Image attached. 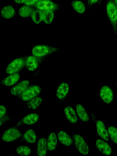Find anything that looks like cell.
Returning <instances> with one entry per match:
<instances>
[{"label":"cell","mask_w":117,"mask_h":156,"mask_svg":"<svg viewBox=\"0 0 117 156\" xmlns=\"http://www.w3.org/2000/svg\"><path fill=\"white\" fill-rule=\"evenodd\" d=\"M42 13V20L45 23H51L54 18V12L49 10H41Z\"/></svg>","instance_id":"26"},{"label":"cell","mask_w":117,"mask_h":156,"mask_svg":"<svg viewBox=\"0 0 117 156\" xmlns=\"http://www.w3.org/2000/svg\"><path fill=\"white\" fill-rule=\"evenodd\" d=\"M12 119L9 116L8 113H6L2 118H0V126L4 124L6 122L10 121Z\"/></svg>","instance_id":"31"},{"label":"cell","mask_w":117,"mask_h":156,"mask_svg":"<svg viewBox=\"0 0 117 156\" xmlns=\"http://www.w3.org/2000/svg\"><path fill=\"white\" fill-rule=\"evenodd\" d=\"M57 137L59 142L64 146L69 147L73 144L72 137L63 130H61L58 132Z\"/></svg>","instance_id":"16"},{"label":"cell","mask_w":117,"mask_h":156,"mask_svg":"<svg viewBox=\"0 0 117 156\" xmlns=\"http://www.w3.org/2000/svg\"><path fill=\"white\" fill-rule=\"evenodd\" d=\"M41 62L40 58L33 55L29 56L26 58L25 66L30 71H34L38 67Z\"/></svg>","instance_id":"13"},{"label":"cell","mask_w":117,"mask_h":156,"mask_svg":"<svg viewBox=\"0 0 117 156\" xmlns=\"http://www.w3.org/2000/svg\"><path fill=\"white\" fill-rule=\"evenodd\" d=\"M41 0H27L24 5L30 6H35L36 4Z\"/></svg>","instance_id":"32"},{"label":"cell","mask_w":117,"mask_h":156,"mask_svg":"<svg viewBox=\"0 0 117 156\" xmlns=\"http://www.w3.org/2000/svg\"><path fill=\"white\" fill-rule=\"evenodd\" d=\"M16 14V10L11 5L5 6L1 10V16L4 19H11L14 17Z\"/></svg>","instance_id":"17"},{"label":"cell","mask_w":117,"mask_h":156,"mask_svg":"<svg viewBox=\"0 0 117 156\" xmlns=\"http://www.w3.org/2000/svg\"><path fill=\"white\" fill-rule=\"evenodd\" d=\"M27 0H13L16 3L20 4H24Z\"/></svg>","instance_id":"34"},{"label":"cell","mask_w":117,"mask_h":156,"mask_svg":"<svg viewBox=\"0 0 117 156\" xmlns=\"http://www.w3.org/2000/svg\"><path fill=\"white\" fill-rule=\"evenodd\" d=\"M96 129L98 135L102 139L107 141L109 140V137L108 131L103 122L98 120L96 122Z\"/></svg>","instance_id":"15"},{"label":"cell","mask_w":117,"mask_h":156,"mask_svg":"<svg viewBox=\"0 0 117 156\" xmlns=\"http://www.w3.org/2000/svg\"><path fill=\"white\" fill-rule=\"evenodd\" d=\"M69 84L66 82H62L58 86L56 91V95L60 102L66 98L69 91Z\"/></svg>","instance_id":"12"},{"label":"cell","mask_w":117,"mask_h":156,"mask_svg":"<svg viewBox=\"0 0 117 156\" xmlns=\"http://www.w3.org/2000/svg\"><path fill=\"white\" fill-rule=\"evenodd\" d=\"M41 87L37 85L29 86L27 89L17 97L22 101H28L37 96L41 92Z\"/></svg>","instance_id":"3"},{"label":"cell","mask_w":117,"mask_h":156,"mask_svg":"<svg viewBox=\"0 0 117 156\" xmlns=\"http://www.w3.org/2000/svg\"><path fill=\"white\" fill-rule=\"evenodd\" d=\"M106 12L114 34L117 35V5L114 0H107Z\"/></svg>","instance_id":"1"},{"label":"cell","mask_w":117,"mask_h":156,"mask_svg":"<svg viewBox=\"0 0 117 156\" xmlns=\"http://www.w3.org/2000/svg\"><path fill=\"white\" fill-rule=\"evenodd\" d=\"M47 140L45 138L41 137L38 140L37 144L36 153L38 156H45L47 153Z\"/></svg>","instance_id":"18"},{"label":"cell","mask_w":117,"mask_h":156,"mask_svg":"<svg viewBox=\"0 0 117 156\" xmlns=\"http://www.w3.org/2000/svg\"><path fill=\"white\" fill-rule=\"evenodd\" d=\"M29 85L30 82L29 80H22L11 88L10 93L12 95L18 97L27 89Z\"/></svg>","instance_id":"10"},{"label":"cell","mask_w":117,"mask_h":156,"mask_svg":"<svg viewBox=\"0 0 117 156\" xmlns=\"http://www.w3.org/2000/svg\"><path fill=\"white\" fill-rule=\"evenodd\" d=\"M16 152L19 155L22 156L29 155L31 153V148L26 145H20L16 149Z\"/></svg>","instance_id":"28"},{"label":"cell","mask_w":117,"mask_h":156,"mask_svg":"<svg viewBox=\"0 0 117 156\" xmlns=\"http://www.w3.org/2000/svg\"><path fill=\"white\" fill-rule=\"evenodd\" d=\"M99 96L104 102L108 104L112 101L114 96L112 88L107 84L104 85L101 87L99 91Z\"/></svg>","instance_id":"8"},{"label":"cell","mask_w":117,"mask_h":156,"mask_svg":"<svg viewBox=\"0 0 117 156\" xmlns=\"http://www.w3.org/2000/svg\"><path fill=\"white\" fill-rule=\"evenodd\" d=\"M71 4L73 8L77 12L82 14L85 12L86 7L85 4L82 1L73 0L71 1Z\"/></svg>","instance_id":"24"},{"label":"cell","mask_w":117,"mask_h":156,"mask_svg":"<svg viewBox=\"0 0 117 156\" xmlns=\"http://www.w3.org/2000/svg\"><path fill=\"white\" fill-rule=\"evenodd\" d=\"M71 137L77 150L83 155H87L89 153V147L83 136L78 134H73Z\"/></svg>","instance_id":"4"},{"label":"cell","mask_w":117,"mask_h":156,"mask_svg":"<svg viewBox=\"0 0 117 156\" xmlns=\"http://www.w3.org/2000/svg\"><path fill=\"white\" fill-rule=\"evenodd\" d=\"M30 17L32 21L36 24L40 23L43 21L41 11L37 9H34Z\"/></svg>","instance_id":"27"},{"label":"cell","mask_w":117,"mask_h":156,"mask_svg":"<svg viewBox=\"0 0 117 156\" xmlns=\"http://www.w3.org/2000/svg\"><path fill=\"white\" fill-rule=\"evenodd\" d=\"M25 59L21 57L12 60L6 67L5 73L7 74H11L20 71L25 66Z\"/></svg>","instance_id":"5"},{"label":"cell","mask_w":117,"mask_h":156,"mask_svg":"<svg viewBox=\"0 0 117 156\" xmlns=\"http://www.w3.org/2000/svg\"><path fill=\"white\" fill-rule=\"evenodd\" d=\"M43 99L40 96H37L28 101L26 104L27 108L32 110H36L41 104Z\"/></svg>","instance_id":"23"},{"label":"cell","mask_w":117,"mask_h":156,"mask_svg":"<svg viewBox=\"0 0 117 156\" xmlns=\"http://www.w3.org/2000/svg\"><path fill=\"white\" fill-rule=\"evenodd\" d=\"M36 137L35 131L33 129H29L18 140L20 142L33 144L36 142Z\"/></svg>","instance_id":"14"},{"label":"cell","mask_w":117,"mask_h":156,"mask_svg":"<svg viewBox=\"0 0 117 156\" xmlns=\"http://www.w3.org/2000/svg\"><path fill=\"white\" fill-rule=\"evenodd\" d=\"M76 111L78 117L81 121L84 122L89 121L90 119L88 114L82 105L78 104L76 105Z\"/></svg>","instance_id":"22"},{"label":"cell","mask_w":117,"mask_h":156,"mask_svg":"<svg viewBox=\"0 0 117 156\" xmlns=\"http://www.w3.org/2000/svg\"><path fill=\"white\" fill-rule=\"evenodd\" d=\"M60 50L61 49L58 47L39 44L36 45L33 48L31 53L37 57L41 58Z\"/></svg>","instance_id":"2"},{"label":"cell","mask_w":117,"mask_h":156,"mask_svg":"<svg viewBox=\"0 0 117 156\" xmlns=\"http://www.w3.org/2000/svg\"><path fill=\"white\" fill-rule=\"evenodd\" d=\"M7 113V109L5 106L1 104L0 105V118H2Z\"/></svg>","instance_id":"33"},{"label":"cell","mask_w":117,"mask_h":156,"mask_svg":"<svg viewBox=\"0 0 117 156\" xmlns=\"http://www.w3.org/2000/svg\"><path fill=\"white\" fill-rule=\"evenodd\" d=\"M20 79V75L18 73L9 74L2 80V84L7 87L11 86L16 83Z\"/></svg>","instance_id":"21"},{"label":"cell","mask_w":117,"mask_h":156,"mask_svg":"<svg viewBox=\"0 0 117 156\" xmlns=\"http://www.w3.org/2000/svg\"><path fill=\"white\" fill-rule=\"evenodd\" d=\"M36 9L41 10H49L54 12L60 9L62 6L52 1V0H41L35 6Z\"/></svg>","instance_id":"7"},{"label":"cell","mask_w":117,"mask_h":156,"mask_svg":"<svg viewBox=\"0 0 117 156\" xmlns=\"http://www.w3.org/2000/svg\"><path fill=\"white\" fill-rule=\"evenodd\" d=\"M66 118L71 123L75 124L78 121L77 114L73 108L70 106H67L64 109Z\"/></svg>","instance_id":"20"},{"label":"cell","mask_w":117,"mask_h":156,"mask_svg":"<svg viewBox=\"0 0 117 156\" xmlns=\"http://www.w3.org/2000/svg\"><path fill=\"white\" fill-rule=\"evenodd\" d=\"M103 0H100L99 4L98 5L99 6H100Z\"/></svg>","instance_id":"35"},{"label":"cell","mask_w":117,"mask_h":156,"mask_svg":"<svg viewBox=\"0 0 117 156\" xmlns=\"http://www.w3.org/2000/svg\"><path fill=\"white\" fill-rule=\"evenodd\" d=\"M108 131L109 137L111 141L117 144V128L114 126H108Z\"/></svg>","instance_id":"29"},{"label":"cell","mask_w":117,"mask_h":156,"mask_svg":"<svg viewBox=\"0 0 117 156\" xmlns=\"http://www.w3.org/2000/svg\"><path fill=\"white\" fill-rule=\"evenodd\" d=\"M100 0H86V9L90 12L93 5L98 3V5Z\"/></svg>","instance_id":"30"},{"label":"cell","mask_w":117,"mask_h":156,"mask_svg":"<svg viewBox=\"0 0 117 156\" xmlns=\"http://www.w3.org/2000/svg\"><path fill=\"white\" fill-rule=\"evenodd\" d=\"M57 136L54 132H51L47 139V150L54 151L57 146Z\"/></svg>","instance_id":"19"},{"label":"cell","mask_w":117,"mask_h":156,"mask_svg":"<svg viewBox=\"0 0 117 156\" xmlns=\"http://www.w3.org/2000/svg\"><path fill=\"white\" fill-rule=\"evenodd\" d=\"M95 146L102 154L109 156L112 154V148L109 144L105 140L99 139H97L95 142Z\"/></svg>","instance_id":"11"},{"label":"cell","mask_w":117,"mask_h":156,"mask_svg":"<svg viewBox=\"0 0 117 156\" xmlns=\"http://www.w3.org/2000/svg\"><path fill=\"white\" fill-rule=\"evenodd\" d=\"M115 2L117 5V0H114Z\"/></svg>","instance_id":"37"},{"label":"cell","mask_w":117,"mask_h":156,"mask_svg":"<svg viewBox=\"0 0 117 156\" xmlns=\"http://www.w3.org/2000/svg\"><path fill=\"white\" fill-rule=\"evenodd\" d=\"M34 9L32 6L24 5L19 8L18 14L21 17L27 18L31 16Z\"/></svg>","instance_id":"25"},{"label":"cell","mask_w":117,"mask_h":156,"mask_svg":"<svg viewBox=\"0 0 117 156\" xmlns=\"http://www.w3.org/2000/svg\"><path fill=\"white\" fill-rule=\"evenodd\" d=\"M115 84L117 87V77L116 79Z\"/></svg>","instance_id":"36"},{"label":"cell","mask_w":117,"mask_h":156,"mask_svg":"<svg viewBox=\"0 0 117 156\" xmlns=\"http://www.w3.org/2000/svg\"><path fill=\"white\" fill-rule=\"evenodd\" d=\"M22 134L17 128L13 126L4 131L2 136V139L5 142H12L19 139Z\"/></svg>","instance_id":"6"},{"label":"cell","mask_w":117,"mask_h":156,"mask_svg":"<svg viewBox=\"0 0 117 156\" xmlns=\"http://www.w3.org/2000/svg\"><path fill=\"white\" fill-rule=\"evenodd\" d=\"M39 118L38 114L30 113L23 117L13 126L18 128L20 126L32 125L37 122L39 120Z\"/></svg>","instance_id":"9"}]
</instances>
